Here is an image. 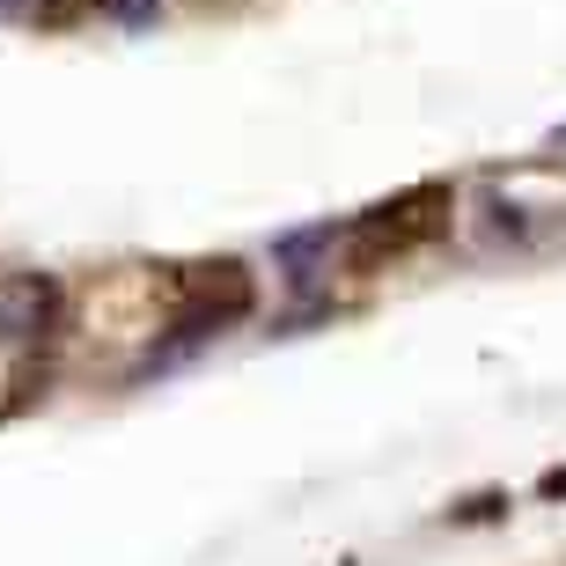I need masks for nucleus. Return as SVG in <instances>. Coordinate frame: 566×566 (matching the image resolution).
<instances>
[{"label":"nucleus","mask_w":566,"mask_h":566,"mask_svg":"<svg viewBox=\"0 0 566 566\" xmlns=\"http://www.w3.org/2000/svg\"><path fill=\"white\" fill-rule=\"evenodd\" d=\"M449 213H457V191H449V185L390 191L382 207H368L354 229H346V265H354V273H368V265H382V258L420 251V243L449 235Z\"/></svg>","instance_id":"f257e3e1"},{"label":"nucleus","mask_w":566,"mask_h":566,"mask_svg":"<svg viewBox=\"0 0 566 566\" xmlns=\"http://www.w3.org/2000/svg\"><path fill=\"white\" fill-rule=\"evenodd\" d=\"M258 310V280L243 258H207V265H177L169 280V324L177 338H207V332H229Z\"/></svg>","instance_id":"f03ea898"},{"label":"nucleus","mask_w":566,"mask_h":566,"mask_svg":"<svg viewBox=\"0 0 566 566\" xmlns=\"http://www.w3.org/2000/svg\"><path fill=\"white\" fill-rule=\"evenodd\" d=\"M60 316V280L52 273H0V346H30Z\"/></svg>","instance_id":"7ed1b4c3"},{"label":"nucleus","mask_w":566,"mask_h":566,"mask_svg":"<svg viewBox=\"0 0 566 566\" xmlns=\"http://www.w3.org/2000/svg\"><path fill=\"white\" fill-rule=\"evenodd\" d=\"M44 382H52V368H44V360H22L15 376H8V405H0V412L15 420V412H22L30 398H44Z\"/></svg>","instance_id":"20e7f679"},{"label":"nucleus","mask_w":566,"mask_h":566,"mask_svg":"<svg viewBox=\"0 0 566 566\" xmlns=\"http://www.w3.org/2000/svg\"><path fill=\"white\" fill-rule=\"evenodd\" d=\"M501 507H507L501 493H479V501H463V507H457V523H485V515H501Z\"/></svg>","instance_id":"39448f33"},{"label":"nucleus","mask_w":566,"mask_h":566,"mask_svg":"<svg viewBox=\"0 0 566 566\" xmlns=\"http://www.w3.org/2000/svg\"><path fill=\"white\" fill-rule=\"evenodd\" d=\"M545 493H566V471H552V479H545Z\"/></svg>","instance_id":"423d86ee"}]
</instances>
